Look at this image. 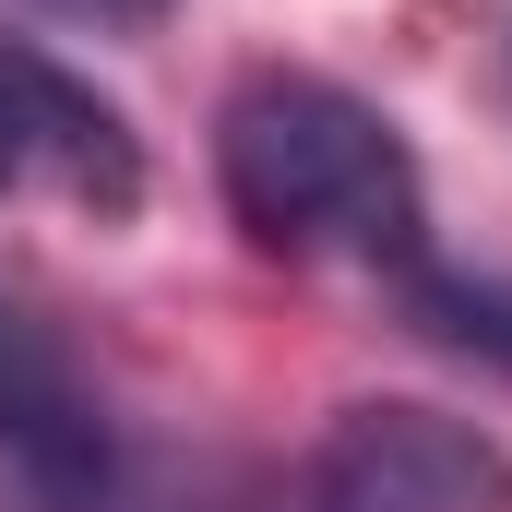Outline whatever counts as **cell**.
<instances>
[{
	"label": "cell",
	"instance_id": "277c9868",
	"mask_svg": "<svg viewBox=\"0 0 512 512\" xmlns=\"http://www.w3.org/2000/svg\"><path fill=\"white\" fill-rule=\"evenodd\" d=\"M72 203V215H131L143 203V143L131 120L84 84L60 72L48 48L0 36V203Z\"/></svg>",
	"mask_w": 512,
	"mask_h": 512
},
{
	"label": "cell",
	"instance_id": "5b68a950",
	"mask_svg": "<svg viewBox=\"0 0 512 512\" xmlns=\"http://www.w3.org/2000/svg\"><path fill=\"white\" fill-rule=\"evenodd\" d=\"M48 12H72V24H96V36H143L167 0H48Z\"/></svg>",
	"mask_w": 512,
	"mask_h": 512
},
{
	"label": "cell",
	"instance_id": "6da1fadb",
	"mask_svg": "<svg viewBox=\"0 0 512 512\" xmlns=\"http://www.w3.org/2000/svg\"><path fill=\"white\" fill-rule=\"evenodd\" d=\"M215 179L251 251L274 262H358V274L429 262V191L405 131L322 72H251L215 120Z\"/></svg>",
	"mask_w": 512,
	"mask_h": 512
},
{
	"label": "cell",
	"instance_id": "3957f363",
	"mask_svg": "<svg viewBox=\"0 0 512 512\" xmlns=\"http://www.w3.org/2000/svg\"><path fill=\"white\" fill-rule=\"evenodd\" d=\"M310 512H512V453L441 405H346L310 453Z\"/></svg>",
	"mask_w": 512,
	"mask_h": 512
},
{
	"label": "cell",
	"instance_id": "7a4b0ae2",
	"mask_svg": "<svg viewBox=\"0 0 512 512\" xmlns=\"http://www.w3.org/2000/svg\"><path fill=\"white\" fill-rule=\"evenodd\" d=\"M0 512H120V405L72 334L0 286Z\"/></svg>",
	"mask_w": 512,
	"mask_h": 512
}]
</instances>
